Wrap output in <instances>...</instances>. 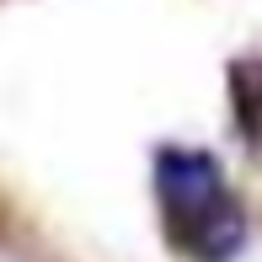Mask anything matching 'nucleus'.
Wrapping results in <instances>:
<instances>
[{"instance_id":"nucleus-1","label":"nucleus","mask_w":262,"mask_h":262,"mask_svg":"<svg viewBox=\"0 0 262 262\" xmlns=\"http://www.w3.org/2000/svg\"><path fill=\"white\" fill-rule=\"evenodd\" d=\"M156 198L166 235L193 262H230L246 241V209L230 193V177L209 150L166 145L156 156Z\"/></svg>"},{"instance_id":"nucleus-2","label":"nucleus","mask_w":262,"mask_h":262,"mask_svg":"<svg viewBox=\"0 0 262 262\" xmlns=\"http://www.w3.org/2000/svg\"><path fill=\"white\" fill-rule=\"evenodd\" d=\"M0 262H16V257H11V252H6V246H0Z\"/></svg>"}]
</instances>
